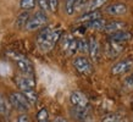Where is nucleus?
Segmentation results:
<instances>
[{
    "mask_svg": "<svg viewBox=\"0 0 133 122\" xmlns=\"http://www.w3.org/2000/svg\"><path fill=\"white\" fill-rule=\"evenodd\" d=\"M36 3L39 5V8L43 12L48 11L49 10V5H48V0H36Z\"/></svg>",
    "mask_w": 133,
    "mask_h": 122,
    "instance_id": "nucleus-24",
    "label": "nucleus"
},
{
    "mask_svg": "<svg viewBox=\"0 0 133 122\" xmlns=\"http://www.w3.org/2000/svg\"><path fill=\"white\" fill-rule=\"evenodd\" d=\"M6 101L3 98V95H0V114H5L6 112Z\"/></svg>",
    "mask_w": 133,
    "mask_h": 122,
    "instance_id": "nucleus-25",
    "label": "nucleus"
},
{
    "mask_svg": "<svg viewBox=\"0 0 133 122\" xmlns=\"http://www.w3.org/2000/svg\"><path fill=\"white\" fill-rule=\"evenodd\" d=\"M22 94H23L24 98L27 99V101L29 103V105L34 104V103L37 101V99H38L37 93L34 92V89H33V90H27V92H22Z\"/></svg>",
    "mask_w": 133,
    "mask_h": 122,
    "instance_id": "nucleus-19",
    "label": "nucleus"
},
{
    "mask_svg": "<svg viewBox=\"0 0 133 122\" xmlns=\"http://www.w3.org/2000/svg\"><path fill=\"white\" fill-rule=\"evenodd\" d=\"M36 0H21L20 1V8L24 11H28V10H32L34 6H36Z\"/></svg>",
    "mask_w": 133,
    "mask_h": 122,
    "instance_id": "nucleus-20",
    "label": "nucleus"
},
{
    "mask_svg": "<svg viewBox=\"0 0 133 122\" xmlns=\"http://www.w3.org/2000/svg\"><path fill=\"white\" fill-rule=\"evenodd\" d=\"M61 34H62V31L60 28L44 27L37 37V44L42 51H49L59 42Z\"/></svg>",
    "mask_w": 133,
    "mask_h": 122,
    "instance_id": "nucleus-1",
    "label": "nucleus"
},
{
    "mask_svg": "<svg viewBox=\"0 0 133 122\" xmlns=\"http://www.w3.org/2000/svg\"><path fill=\"white\" fill-rule=\"evenodd\" d=\"M105 24H106L105 20L98 18V20H94V21H92V22H88V23H87V27H88V28H92V29H104Z\"/></svg>",
    "mask_w": 133,
    "mask_h": 122,
    "instance_id": "nucleus-18",
    "label": "nucleus"
},
{
    "mask_svg": "<svg viewBox=\"0 0 133 122\" xmlns=\"http://www.w3.org/2000/svg\"><path fill=\"white\" fill-rule=\"evenodd\" d=\"M28 20H29V13L27 11L22 12V13H20L16 18V26L17 27H26V24H27Z\"/></svg>",
    "mask_w": 133,
    "mask_h": 122,
    "instance_id": "nucleus-17",
    "label": "nucleus"
},
{
    "mask_svg": "<svg viewBox=\"0 0 133 122\" xmlns=\"http://www.w3.org/2000/svg\"><path fill=\"white\" fill-rule=\"evenodd\" d=\"M88 53L93 60H98L99 59V54H100V45L95 40L94 38H90L88 42Z\"/></svg>",
    "mask_w": 133,
    "mask_h": 122,
    "instance_id": "nucleus-13",
    "label": "nucleus"
},
{
    "mask_svg": "<svg viewBox=\"0 0 133 122\" xmlns=\"http://www.w3.org/2000/svg\"><path fill=\"white\" fill-rule=\"evenodd\" d=\"M77 51H81V53H88V42L81 38V39H77Z\"/></svg>",
    "mask_w": 133,
    "mask_h": 122,
    "instance_id": "nucleus-21",
    "label": "nucleus"
},
{
    "mask_svg": "<svg viewBox=\"0 0 133 122\" xmlns=\"http://www.w3.org/2000/svg\"><path fill=\"white\" fill-rule=\"evenodd\" d=\"M57 0H48V5H49V10L51 11H56L57 10Z\"/></svg>",
    "mask_w": 133,
    "mask_h": 122,
    "instance_id": "nucleus-26",
    "label": "nucleus"
},
{
    "mask_svg": "<svg viewBox=\"0 0 133 122\" xmlns=\"http://www.w3.org/2000/svg\"><path fill=\"white\" fill-rule=\"evenodd\" d=\"M101 13L99 11H92V12H85L84 15L79 18V22H85V23H88V22H92L94 20H98V18H100Z\"/></svg>",
    "mask_w": 133,
    "mask_h": 122,
    "instance_id": "nucleus-15",
    "label": "nucleus"
},
{
    "mask_svg": "<svg viewBox=\"0 0 133 122\" xmlns=\"http://www.w3.org/2000/svg\"><path fill=\"white\" fill-rule=\"evenodd\" d=\"M61 48L69 55L77 53V39L71 34H66L61 38Z\"/></svg>",
    "mask_w": 133,
    "mask_h": 122,
    "instance_id": "nucleus-7",
    "label": "nucleus"
},
{
    "mask_svg": "<svg viewBox=\"0 0 133 122\" xmlns=\"http://www.w3.org/2000/svg\"><path fill=\"white\" fill-rule=\"evenodd\" d=\"M70 101L75 109H84L88 110V99L83 93L81 92H72L70 95Z\"/></svg>",
    "mask_w": 133,
    "mask_h": 122,
    "instance_id": "nucleus-6",
    "label": "nucleus"
},
{
    "mask_svg": "<svg viewBox=\"0 0 133 122\" xmlns=\"http://www.w3.org/2000/svg\"><path fill=\"white\" fill-rule=\"evenodd\" d=\"M129 78H131V79H132V81H133V73H132V76H131V77H129Z\"/></svg>",
    "mask_w": 133,
    "mask_h": 122,
    "instance_id": "nucleus-32",
    "label": "nucleus"
},
{
    "mask_svg": "<svg viewBox=\"0 0 133 122\" xmlns=\"http://www.w3.org/2000/svg\"><path fill=\"white\" fill-rule=\"evenodd\" d=\"M88 1H90V0H77L76 4H75V10H76V9H81V8H83V6H85Z\"/></svg>",
    "mask_w": 133,
    "mask_h": 122,
    "instance_id": "nucleus-27",
    "label": "nucleus"
},
{
    "mask_svg": "<svg viewBox=\"0 0 133 122\" xmlns=\"http://www.w3.org/2000/svg\"><path fill=\"white\" fill-rule=\"evenodd\" d=\"M132 66H133V61H131V60L120 61V62H117L116 65L112 66L111 72H112V74H115V76H117V74H123V73L128 72L129 70L132 69Z\"/></svg>",
    "mask_w": 133,
    "mask_h": 122,
    "instance_id": "nucleus-9",
    "label": "nucleus"
},
{
    "mask_svg": "<svg viewBox=\"0 0 133 122\" xmlns=\"http://www.w3.org/2000/svg\"><path fill=\"white\" fill-rule=\"evenodd\" d=\"M16 84H17V87L20 88L21 92H27V90H33L34 89L36 82H34L33 77H31V76L22 74V76L16 77Z\"/></svg>",
    "mask_w": 133,
    "mask_h": 122,
    "instance_id": "nucleus-8",
    "label": "nucleus"
},
{
    "mask_svg": "<svg viewBox=\"0 0 133 122\" xmlns=\"http://www.w3.org/2000/svg\"><path fill=\"white\" fill-rule=\"evenodd\" d=\"M10 103L18 111H27L29 109V106H31L22 93H12L10 95Z\"/></svg>",
    "mask_w": 133,
    "mask_h": 122,
    "instance_id": "nucleus-5",
    "label": "nucleus"
},
{
    "mask_svg": "<svg viewBox=\"0 0 133 122\" xmlns=\"http://www.w3.org/2000/svg\"><path fill=\"white\" fill-rule=\"evenodd\" d=\"M8 55L11 57L12 60L16 61L17 67L20 69V71L23 73V74L33 77V73H34L33 65H32V62L24 56V55H22V54H20V53H16V51H9Z\"/></svg>",
    "mask_w": 133,
    "mask_h": 122,
    "instance_id": "nucleus-2",
    "label": "nucleus"
},
{
    "mask_svg": "<svg viewBox=\"0 0 133 122\" xmlns=\"http://www.w3.org/2000/svg\"><path fill=\"white\" fill-rule=\"evenodd\" d=\"M54 122H69V121H67V120H65L64 117H56Z\"/></svg>",
    "mask_w": 133,
    "mask_h": 122,
    "instance_id": "nucleus-30",
    "label": "nucleus"
},
{
    "mask_svg": "<svg viewBox=\"0 0 133 122\" xmlns=\"http://www.w3.org/2000/svg\"><path fill=\"white\" fill-rule=\"evenodd\" d=\"M105 11L111 16H120V15H123L127 11V6L125 4H121V3H115V4L109 5L105 9Z\"/></svg>",
    "mask_w": 133,
    "mask_h": 122,
    "instance_id": "nucleus-11",
    "label": "nucleus"
},
{
    "mask_svg": "<svg viewBox=\"0 0 133 122\" xmlns=\"http://www.w3.org/2000/svg\"><path fill=\"white\" fill-rule=\"evenodd\" d=\"M132 103H133V99H132Z\"/></svg>",
    "mask_w": 133,
    "mask_h": 122,
    "instance_id": "nucleus-33",
    "label": "nucleus"
},
{
    "mask_svg": "<svg viewBox=\"0 0 133 122\" xmlns=\"http://www.w3.org/2000/svg\"><path fill=\"white\" fill-rule=\"evenodd\" d=\"M125 88H127L128 90L133 89V81L131 79V78H128V79H126L125 81Z\"/></svg>",
    "mask_w": 133,
    "mask_h": 122,
    "instance_id": "nucleus-29",
    "label": "nucleus"
},
{
    "mask_svg": "<svg viewBox=\"0 0 133 122\" xmlns=\"http://www.w3.org/2000/svg\"><path fill=\"white\" fill-rule=\"evenodd\" d=\"M103 122H120V121L117 120L116 116H114V115H109V116H106V117H104Z\"/></svg>",
    "mask_w": 133,
    "mask_h": 122,
    "instance_id": "nucleus-28",
    "label": "nucleus"
},
{
    "mask_svg": "<svg viewBox=\"0 0 133 122\" xmlns=\"http://www.w3.org/2000/svg\"><path fill=\"white\" fill-rule=\"evenodd\" d=\"M46 22H48L46 13L43 11H38L32 17H29L28 22L26 24V28L28 29V31H34V29H38V28H41V27H43Z\"/></svg>",
    "mask_w": 133,
    "mask_h": 122,
    "instance_id": "nucleus-3",
    "label": "nucleus"
},
{
    "mask_svg": "<svg viewBox=\"0 0 133 122\" xmlns=\"http://www.w3.org/2000/svg\"><path fill=\"white\" fill-rule=\"evenodd\" d=\"M73 66L78 72L83 74V76H88L93 71V66L90 64V61L84 56H78L73 60Z\"/></svg>",
    "mask_w": 133,
    "mask_h": 122,
    "instance_id": "nucleus-4",
    "label": "nucleus"
},
{
    "mask_svg": "<svg viewBox=\"0 0 133 122\" xmlns=\"http://www.w3.org/2000/svg\"><path fill=\"white\" fill-rule=\"evenodd\" d=\"M131 33L126 32V31H118L116 33H111L109 37L110 42H114V43H120L122 44L123 42H127L131 39Z\"/></svg>",
    "mask_w": 133,
    "mask_h": 122,
    "instance_id": "nucleus-12",
    "label": "nucleus"
},
{
    "mask_svg": "<svg viewBox=\"0 0 133 122\" xmlns=\"http://www.w3.org/2000/svg\"><path fill=\"white\" fill-rule=\"evenodd\" d=\"M18 122H28V118L26 117L24 115H22V116L20 117V120H18Z\"/></svg>",
    "mask_w": 133,
    "mask_h": 122,
    "instance_id": "nucleus-31",
    "label": "nucleus"
},
{
    "mask_svg": "<svg viewBox=\"0 0 133 122\" xmlns=\"http://www.w3.org/2000/svg\"><path fill=\"white\" fill-rule=\"evenodd\" d=\"M123 27H125V23L121 22V21H112V22H109V23L105 24L104 31L108 33H116L118 31H123Z\"/></svg>",
    "mask_w": 133,
    "mask_h": 122,
    "instance_id": "nucleus-14",
    "label": "nucleus"
},
{
    "mask_svg": "<svg viewBox=\"0 0 133 122\" xmlns=\"http://www.w3.org/2000/svg\"><path fill=\"white\" fill-rule=\"evenodd\" d=\"M123 50V46L120 43H114V42H110L109 44L106 45L105 48V54L106 56L110 57V59H114V57H117L120 54L122 53Z\"/></svg>",
    "mask_w": 133,
    "mask_h": 122,
    "instance_id": "nucleus-10",
    "label": "nucleus"
},
{
    "mask_svg": "<svg viewBox=\"0 0 133 122\" xmlns=\"http://www.w3.org/2000/svg\"><path fill=\"white\" fill-rule=\"evenodd\" d=\"M49 120V115H48V110L46 109H41L37 114V121L38 122H48Z\"/></svg>",
    "mask_w": 133,
    "mask_h": 122,
    "instance_id": "nucleus-22",
    "label": "nucleus"
},
{
    "mask_svg": "<svg viewBox=\"0 0 133 122\" xmlns=\"http://www.w3.org/2000/svg\"><path fill=\"white\" fill-rule=\"evenodd\" d=\"M77 0H65V10L67 15H72L75 12V4Z\"/></svg>",
    "mask_w": 133,
    "mask_h": 122,
    "instance_id": "nucleus-23",
    "label": "nucleus"
},
{
    "mask_svg": "<svg viewBox=\"0 0 133 122\" xmlns=\"http://www.w3.org/2000/svg\"><path fill=\"white\" fill-rule=\"evenodd\" d=\"M106 1H108V0H90L88 4H87V12L97 11L98 9L101 8Z\"/></svg>",
    "mask_w": 133,
    "mask_h": 122,
    "instance_id": "nucleus-16",
    "label": "nucleus"
}]
</instances>
